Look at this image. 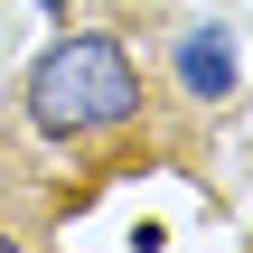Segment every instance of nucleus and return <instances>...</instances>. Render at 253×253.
Returning a JSON list of instances; mask_svg holds the SVG:
<instances>
[{
    "instance_id": "obj_1",
    "label": "nucleus",
    "mask_w": 253,
    "mask_h": 253,
    "mask_svg": "<svg viewBox=\"0 0 253 253\" xmlns=\"http://www.w3.org/2000/svg\"><path fill=\"white\" fill-rule=\"evenodd\" d=\"M28 113H38V131H66V141L131 122L141 113V75H131L122 38H56L38 56V75H28Z\"/></svg>"
},
{
    "instance_id": "obj_2",
    "label": "nucleus",
    "mask_w": 253,
    "mask_h": 253,
    "mask_svg": "<svg viewBox=\"0 0 253 253\" xmlns=\"http://www.w3.org/2000/svg\"><path fill=\"white\" fill-rule=\"evenodd\" d=\"M178 66H188V84H197V94H225V84H235V47H225L216 28H197V38L178 47Z\"/></svg>"
}]
</instances>
